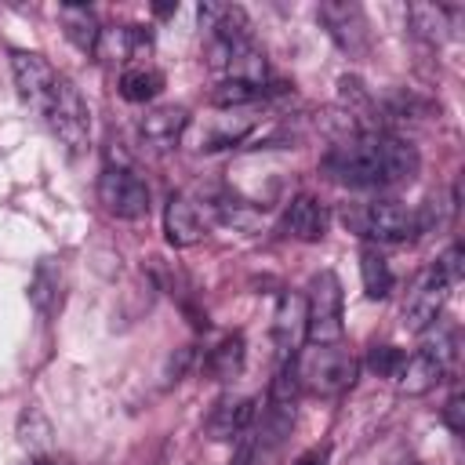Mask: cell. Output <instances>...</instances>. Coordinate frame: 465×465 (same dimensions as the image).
Returning <instances> with one entry per match:
<instances>
[{"mask_svg":"<svg viewBox=\"0 0 465 465\" xmlns=\"http://www.w3.org/2000/svg\"><path fill=\"white\" fill-rule=\"evenodd\" d=\"M207 371L214 378H236L243 371V338L240 334L222 338L218 349H211V356H207Z\"/></svg>","mask_w":465,"mask_h":465,"instance_id":"obj_21","label":"cell"},{"mask_svg":"<svg viewBox=\"0 0 465 465\" xmlns=\"http://www.w3.org/2000/svg\"><path fill=\"white\" fill-rule=\"evenodd\" d=\"M36 465H44V461H36Z\"/></svg>","mask_w":465,"mask_h":465,"instance_id":"obj_30","label":"cell"},{"mask_svg":"<svg viewBox=\"0 0 465 465\" xmlns=\"http://www.w3.org/2000/svg\"><path fill=\"white\" fill-rule=\"evenodd\" d=\"M58 22H62V33L69 36L73 47H80L84 54H91L98 47V18L87 4H58Z\"/></svg>","mask_w":465,"mask_h":465,"instance_id":"obj_15","label":"cell"},{"mask_svg":"<svg viewBox=\"0 0 465 465\" xmlns=\"http://www.w3.org/2000/svg\"><path fill=\"white\" fill-rule=\"evenodd\" d=\"M341 225L360 236V240H374V243H403L414 232H421V218L396 203V200H356V203H341L338 207Z\"/></svg>","mask_w":465,"mask_h":465,"instance_id":"obj_2","label":"cell"},{"mask_svg":"<svg viewBox=\"0 0 465 465\" xmlns=\"http://www.w3.org/2000/svg\"><path fill=\"white\" fill-rule=\"evenodd\" d=\"M124 36H127V44H131V54H142V51L153 47V33H149L145 25H127Z\"/></svg>","mask_w":465,"mask_h":465,"instance_id":"obj_27","label":"cell"},{"mask_svg":"<svg viewBox=\"0 0 465 465\" xmlns=\"http://www.w3.org/2000/svg\"><path fill=\"white\" fill-rule=\"evenodd\" d=\"M58 298H62V265L54 258H44L36 269H33V280H29V302L40 316H51L58 309Z\"/></svg>","mask_w":465,"mask_h":465,"instance_id":"obj_16","label":"cell"},{"mask_svg":"<svg viewBox=\"0 0 465 465\" xmlns=\"http://www.w3.org/2000/svg\"><path fill=\"white\" fill-rule=\"evenodd\" d=\"M44 124L51 127V134H54L73 156L87 149V138H91V113H87L80 91H76L65 76H62V84H58V94H54L51 109L44 113Z\"/></svg>","mask_w":465,"mask_h":465,"instance_id":"obj_5","label":"cell"},{"mask_svg":"<svg viewBox=\"0 0 465 465\" xmlns=\"http://www.w3.org/2000/svg\"><path fill=\"white\" fill-rule=\"evenodd\" d=\"M320 171L352 189H389L403 185L418 174V153L396 134L385 131H363L356 138L338 142L334 149L323 153Z\"/></svg>","mask_w":465,"mask_h":465,"instance_id":"obj_1","label":"cell"},{"mask_svg":"<svg viewBox=\"0 0 465 465\" xmlns=\"http://www.w3.org/2000/svg\"><path fill=\"white\" fill-rule=\"evenodd\" d=\"M316 18L327 25V33L338 40L341 51H349V54L367 51V15L360 4H320Z\"/></svg>","mask_w":465,"mask_h":465,"instance_id":"obj_9","label":"cell"},{"mask_svg":"<svg viewBox=\"0 0 465 465\" xmlns=\"http://www.w3.org/2000/svg\"><path fill=\"white\" fill-rule=\"evenodd\" d=\"M185 127H189V109L185 105H153L138 120V134L153 149H174L182 142Z\"/></svg>","mask_w":465,"mask_h":465,"instance_id":"obj_11","label":"cell"},{"mask_svg":"<svg viewBox=\"0 0 465 465\" xmlns=\"http://www.w3.org/2000/svg\"><path fill=\"white\" fill-rule=\"evenodd\" d=\"M11 73H15V87H18L22 102L44 120V113L51 109V102L58 94V84H62L54 65L36 51H15L11 54Z\"/></svg>","mask_w":465,"mask_h":465,"instance_id":"obj_6","label":"cell"},{"mask_svg":"<svg viewBox=\"0 0 465 465\" xmlns=\"http://www.w3.org/2000/svg\"><path fill=\"white\" fill-rule=\"evenodd\" d=\"M291 367H294L298 389L312 392V396L349 392L356 385V371H360L356 356L341 345H309L298 356H291Z\"/></svg>","mask_w":465,"mask_h":465,"instance_id":"obj_3","label":"cell"},{"mask_svg":"<svg viewBox=\"0 0 465 465\" xmlns=\"http://www.w3.org/2000/svg\"><path fill=\"white\" fill-rule=\"evenodd\" d=\"M163 232H167V243L171 247H193L203 240V218L196 211L193 200L185 196H171L167 207H163Z\"/></svg>","mask_w":465,"mask_h":465,"instance_id":"obj_13","label":"cell"},{"mask_svg":"<svg viewBox=\"0 0 465 465\" xmlns=\"http://www.w3.org/2000/svg\"><path fill=\"white\" fill-rule=\"evenodd\" d=\"M443 374H447V367L436 356H429L425 349H418L414 356L403 360V367L396 374V385H400L403 396H425L429 389H436L443 381Z\"/></svg>","mask_w":465,"mask_h":465,"instance_id":"obj_14","label":"cell"},{"mask_svg":"<svg viewBox=\"0 0 465 465\" xmlns=\"http://www.w3.org/2000/svg\"><path fill=\"white\" fill-rule=\"evenodd\" d=\"M294 465H327V447H309Z\"/></svg>","mask_w":465,"mask_h":465,"instance_id":"obj_28","label":"cell"},{"mask_svg":"<svg viewBox=\"0 0 465 465\" xmlns=\"http://www.w3.org/2000/svg\"><path fill=\"white\" fill-rule=\"evenodd\" d=\"M338 94H341V102L352 105V109H371V94L363 91V84H360L356 76H341V80H338Z\"/></svg>","mask_w":465,"mask_h":465,"instance_id":"obj_24","label":"cell"},{"mask_svg":"<svg viewBox=\"0 0 465 465\" xmlns=\"http://www.w3.org/2000/svg\"><path fill=\"white\" fill-rule=\"evenodd\" d=\"M254 425V400L251 396H222L207 414V436L214 443H236Z\"/></svg>","mask_w":465,"mask_h":465,"instance_id":"obj_10","label":"cell"},{"mask_svg":"<svg viewBox=\"0 0 465 465\" xmlns=\"http://www.w3.org/2000/svg\"><path fill=\"white\" fill-rule=\"evenodd\" d=\"M265 87L258 84H243V80H222L214 91H211V105L218 109H236V105H251L254 98H262Z\"/></svg>","mask_w":465,"mask_h":465,"instance_id":"obj_22","label":"cell"},{"mask_svg":"<svg viewBox=\"0 0 465 465\" xmlns=\"http://www.w3.org/2000/svg\"><path fill=\"white\" fill-rule=\"evenodd\" d=\"M403 360H407L403 349H396V345H374L371 356H367V367H371L378 378H396L400 367H403Z\"/></svg>","mask_w":465,"mask_h":465,"instance_id":"obj_23","label":"cell"},{"mask_svg":"<svg viewBox=\"0 0 465 465\" xmlns=\"http://www.w3.org/2000/svg\"><path fill=\"white\" fill-rule=\"evenodd\" d=\"M283 232L302 243H320L327 236V207L309 193L294 196L283 211Z\"/></svg>","mask_w":465,"mask_h":465,"instance_id":"obj_12","label":"cell"},{"mask_svg":"<svg viewBox=\"0 0 465 465\" xmlns=\"http://www.w3.org/2000/svg\"><path fill=\"white\" fill-rule=\"evenodd\" d=\"M160 91H163V73H160L156 65H131V69H124V76H120V98H124V102L145 105V102H153Z\"/></svg>","mask_w":465,"mask_h":465,"instance_id":"obj_18","label":"cell"},{"mask_svg":"<svg viewBox=\"0 0 465 465\" xmlns=\"http://www.w3.org/2000/svg\"><path fill=\"white\" fill-rule=\"evenodd\" d=\"M345 323H341V283L331 269L316 272L309 280L305 298V341L309 345H341Z\"/></svg>","mask_w":465,"mask_h":465,"instance_id":"obj_4","label":"cell"},{"mask_svg":"<svg viewBox=\"0 0 465 465\" xmlns=\"http://www.w3.org/2000/svg\"><path fill=\"white\" fill-rule=\"evenodd\" d=\"M178 4H156V15H171Z\"/></svg>","mask_w":465,"mask_h":465,"instance_id":"obj_29","label":"cell"},{"mask_svg":"<svg viewBox=\"0 0 465 465\" xmlns=\"http://www.w3.org/2000/svg\"><path fill=\"white\" fill-rule=\"evenodd\" d=\"M51 436H54V432H51V421H47L36 407H25L22 418H18V443H22L36 461H44V458L51 454V447H54Z\"/></svg>","mask_w":465,"mask_h":465,"instance_id":"obj_19","label":"cell"},{"mask_svg":"<svg viewBox=\"0 0 465 465\" xmlns=\"http://www.w3.org/2000/svg\"><path fill=\"white\" fill-rule=\"evenodd\" d=\"M443 421H447L450 432H465V400H461V392H454L443 403Z\"/></svg>","mask_w":465,"mask_h":465,"instance_id":"obj_26","label":"cell"},{"mask_svg":"<svg viewBox=\"0 0 465 465\" xmlns=\"http://www.w3.org/2000/svg\"><path fill=\"white\" fill-rule=\"evenodd\" d=\"M436 269H440V272H443V280L454 287V283L461 280V247H458V243H454V247H447V251L436 258Z\"/></svg>","mask_w":465,"mask_h":465,"instance_id":"obj_25","label":"cell"},{"mask_svg":"<svg viewBox=\"0 0 465 465\" xmlns=\"http://www.w3.org/2000/svg\"><path fill=\"white\" fill-rule=\"evenodd\" d=\"M98 200L116 218H145L149 214V185L131 167H105L98 174Z\"/></svg>","mask_w":465,"mask_h":465,"instance_id":"obj_7","label":"cell"},{"mask_svg":"<svg viewBox=\"0 0 465 465\" xmlns=\"http://www.w3.org/2000/svg\"><path fill=\"white\" fill-rule=\"evenodd\" d=\"M450 7H440V4H407V22L414 29V36L429 40V44H440L447 36L450 25Z\"/></svg>","mask_w":465,"mask_h":465,"instance_id":"obj_17","label":"cell"},{"mask_svg":"<svg viewBox=\"0 0 465 465\" xmlns=\"http://www.w3.org/2000/svg\"><path fill=\"white\" fill-rule=\"evenodd\" d=\"M447 291H450V283L443 280V272H440L436 265H429V269L414 280V287L407 291V302H403V327L414 331V334L429 331V327L440 320V309H443V302H447Z\"/></svg>","mask_w":465,"mask_h":465,"instance_id":"obj_8","label":"cell"},{"mask_svg":"<svg viewBox=\"0 0 465 465\" xmlns=\"http://www.w3.org/2000/svg\"><path fill=\"white\" fill-rule=\"evenodd\" d=\"M360 276H363L367 298H374V302L389 298V291H392V269L381 258V251H374V247H363L360 251Z\"/></svg>","mask_w":465,"mask_h":465,"instance_id":"obj_20","label":"cell"}]
</instances>
